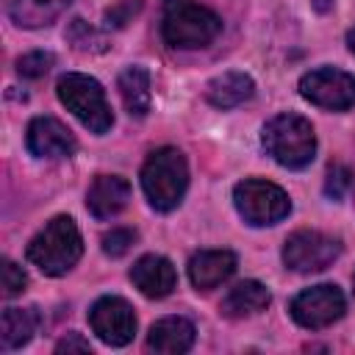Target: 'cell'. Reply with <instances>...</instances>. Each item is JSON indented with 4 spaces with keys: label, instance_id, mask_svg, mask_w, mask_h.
I'll return each mask as SVG.
<instances>
[{
    "label": "cell",
    "instance_id": "obj_1",
    "mask_svg": "<svg viewBox=\"0 0 355 355\" xmlns=\"http://www.w3.org/2000/svg\"><path fill=\"white\" fill-rule=\"evenodd\" d=\"M28 261L47 277L67 275L83 255V239L72 216L50 219L28 244Z\"/></svg>",
    "mask_w": 355,
    "mask_h": 355
},
{
    "label": "cell",
    "instance_id": "obj_2",
    "mask_svg": "<svg viewBox=\"0 0 355 355\" xmlns=\"http://www.w3.org/2000/svg\"><path fill=\"white\" fill-rule=\"evenodd\" d=\"M222 31V19L208 6L194 0H164L161 17V36L169 47L194 50L208 47Z\"/></svg>",
    "mask_w": 355,
    "mask_h": 355
},
{
    "label": "cell",
    "instance_id": "obj_3",
    "mask_svg": "<svg viewBox=\"0 0 355 355\" xmlns=\"http://www.w3.org/2000/svg\"><path fill=\"white\" fill-rule=\"evenodd\" d=\"M141 189L155 211H172L180 205L189 189V164L178 147H161L150 153L141 166Z\"/></svg>",
    "mask_w": 355,
    "mask_h": 355
},
{
    "label": "cell",
    "instance_id": "obj_4",
    "mask_svg": "<svg viewBox=\"0 0 355 355\" xmlns=\"http://www.w3.org/2000/svg\"><path fill=\"white\" fill-rule=\"evenodd\" d=\"M261 144L286 169H302L316 155V133L300 114H277L263 125Z\"/></svg>",
    "mask_w": 355,
    "mask_h": 355
},
{
    "label": "cell",
    "instance_id": "obj_5",
    "mask_svg": "<svg viewBox=\"0 0 355 355\" xmlns=\"http://www.w3.org/2000/svg\"><path fill=\"white\" fill-rule=\"evenodd\" d=\"M55 94H58L61 105H67V111H72L92 133L100 136V133L111 130L114 114H111V105L105 100L100 80H94L83 72H67L58 78Z\"/></svg>",
    "mask_w": 355,
    "mask_h": 355
},
{
    "label": "cell",
    "instance_id": "obj_6",
    "mask_svg": "<svg viewBox=\"0 0 355 355\" xmlns=\"http://www.w3.org/2000/svg\"><path fill=\"white\" fill-rule=\"evenodd\" d=\"M233 205H236L239 216L252 227L277 225L291 211L288 194L277 183H269V180H261V178H247V180L236 183Z\"/></svg>",
    "mask_w": 355,
    "mask_h": 355
},
{
    "label": "cell",
    "instance_id": "obj_7",
    "mask_svg": "<svg viewBox=\"0 0 355 355\" xmlns=\"http://www.w3.org/2000/svg\"><path fill=\"white\" fill-rule=\"evenodd\" d=\"M341 255V241L336 236H327L322 230H297L283 244V263L291 272L311 275L333 266V261Z\"/></svg>",
    "mask_w": 355,
    "mask_h": 355
},
{
    "label": "cell",
    "instance_id": "obj_8",
    "mask_svg": "<svg viewBox=\"0 0 355 355\" xmlns=\"http://www.w3.org/2000/svg\"><path fill=\"white\" fill-rule=\"evenodd\" d=\"M300 94L327 111H349L355 105V75L336 69V67H319L300 78Z\"/></svg>",
    "mask_w": 355,
    "mask_h": 355
},
{
    "label": "cell",
    "instance_id": "obj_9",
    "mask_svg": "<svg viewBox=\"0 0 355 355\" xmlns=\"http://www.w3.org/2000/svg\"><path fill=\"white\" fill-rule=\"evenodd\" d=\"M291 319L300 324V327H308V330H322L333 322H338L347 311V300L341 294L338 286L333 283H319V286H311L305 291H300L291 305Z\"/></svg>",
    "mask_w": 355,
    "mask_h": 355
},
{
    "label": "cell",
    "instance_id": "obj_10",
    "mask_svg": "<svg viewBox=\"0 0 355 355\" xmlns=\"http://www.w3.org/2000/svg\"><path fill=\"white\" fill-rule=\"evenodd\" d=\"M92 333L108 347H125L136 336V313L122 297H100L89 311Z\"/></svg>",
    "mask_w": 355,
    "mask_h": 355
},
{
    "label": "cell",
    "instance_id": "obj_11",
    "mask_svg": "<svg viewBox=\"0 0 355 355\" xmlns=\"http://www.w3.org/2000/svg\"><path fill=\"white\" fill-rule=\"evenodd\" d=\"M25 144L36 158H69L75 153L72 130L55 116H36L25 130Z\"/></svg>",
    "mask_w": 355,
    "mask_h": 355
},
{
    "label": "cell",
    "instance_id": "obj_12",
    "mask_svg": "<svg viewBox=\"0 0 355 355\" xmlns=\"http://www.w3.org/2000/svg\"><path fill=\"white\" fill-rule=\"evenodd\" d=\"M130 280L144 297L164 300V297H169L175 291L178 272L164 255H141L130 269Z\"/></svg>",
    "mask_w": 355,
    "mask_h": 355
},
{
    "label": "cell",
    "instance_id": "obj_13",
    "mask_svg": "<svg viewBox=\"0 0 355 355\" xmlns=\"http://www.w3.org/2000/svg\"><path fill=\"white\" fill-rule=\"evenodd\" d=\"M130 200V183L119 175H97L86 191V208L94 219L116 216Z\"/></svg>",
    "mask_w": 355,
    "mask_h": 355
},
{
    "label": "cell",
    "instance_id": "obj_14",
    "mask_svg": "<svg viewBox=\"0 0 355 355\" xmlns=\"http://www.w3.org/2000/svg\"><path fill=\"white\" fill-rule=\"evenodd\" d=\"M236 263L230 250H202L189 261V280L197 291H211L236 272Z\"/></svg>",
    "mask_w": 355,
    "mask_h": 355
},
{
    "label": "cell",
    "instance_id": "obj_15",
    "mask_svg": "<svg viewBox=\"0 0 355 355\" xmlns=\"http://www.w3.org/2000/svg\"><path fill=\"white\" fill-rule=\"evenodd\" d=\"M194 344V324L183 316H164L147 333V347L158 355H180Z\"/></svg>",
    "mask_w": 355,
    "mask_h": 355
},
{
    "label": "cell",
    "instance_id": "obj_16",
    "mask_svg": "<svg viewBox=\"0 0 355 355\" xmlns=\"http://www.w3.org/2000/svg\"><path fill=\"white\" fill-rule=\"evenodd\" d=\"M269 302H272V294H269V288L263 283H258V280H241V283H236L225 294L219 311L225 316H230V319H244V316H255V313L266 311Z\"/></svg>",
    "mask_w": 355,
    "mask_h": 355
},
{
    "label": "cell",
    "instance_id": "obj_17",
    "mask_svg": "<svg viewBox=\"0 0 355 355\" xmlns=\"http://www.w3.org/2000/svg\"><path fill=\"white\" fill-rule=\"evenodd\" d=\"M252 92H255V83H252V78L247 75V72H222V75H216L214 80H208V86H205V100L211 103V105H216V108H236V105H241V103H247L250 97H252Z\"/></svg>",
    "mask_w": 355,
    "mask_h": 355
},
{
    "label": "cell",
    "instance_id": "obj_18",
    "mask_svg": "<svg viewBox=\"0 0 355 355\" xmlns=\"http://www.w3.org/2000/svg\"><path fill=\"white\" fill-rule=\"evenodd\" d=\"M116 86H119V94H122V103H125L128 114L139 116V119L147 116L150 97H153L150 94V72L144 67H139V64H130V67H125L119 72Z\"/></svg>",
    "mask_w": 355,
    "mask_h": 355
},
{
    "label": "cell",
    "instance_id": "obj_19",
    "mask_svg": "<svg viewBox=\"0 0 355 355\" xmlns=\"http://www.w3.org/2000/svg\"><path fill=\"white\" fill-rule=\"evenodd\" d=\"M39 327V313L33 308H6L0 322V347L6 352L25 347Z\"/></svg>",
    "mask_w": 355,
    "mask_h": 355
},
{
    "label": "cell",
    "instance_id": "obj_20",
    "mask_svg": "<svg viewBox=\"0 0 355 355\" xmlns=\"http://www.w3.org/2000/svg\"><path fill=\"white\" fill-rule=\"evenodd\" d=\"M72 0H8V17L19 28H44L61 17Z\"/></svg>",
    "mask_w": 355,
    "mask_h": 355
},
{
    "label": "cell",
    "instance_id": "obj_21",
    "mask_svg": "<svg viewBox=\"0 0 355 355\" xmlns=\"http://www.w3.org/2000/svg\"><path fill=\"white\" fill-rule=\"evenodd\" d=\"M53 53H44V50H33V53H25L22 58H17V72L22 78H42L47 75V69L53 67Z\"/></svg>",
    "mask_w": 355,
    "mask_h": 355
},
{
    "label": "cell",
    "instance_id": "obj_22",
    "mask_svg": "<svg viewBox=\"0 0 355 355\" xmlns=\"http://www.w3.org/2000/svg\"><path fill=\"white\" fill-rule=\"evenodd\" d=\"M136 239H139L136 230H130V227H114V230H108L103 236V252L111 255V258H119V255H125L133 247Z\"/></svg>",
    "mask_w": 355,
    "mask_h": 355
},
{
    "label": "cell",
    "instance_id": "obj_23",
    "mask_svg": "<svg viewBox=\"0 0 355 355\" xmlns=\"http://www.w3.org/2000/svg\"><path fill=\"white\" fill-rule=\"evenodd\" d=\"M349 186H352V172L344 164H333L327 169V178H324V194L330 200H341Z\"/></svg>",
    "mask_w": 355,
    "mask_h": 355
},
{
    "label": "cell",
    "instance_id": "obj_24",
    "mask_svg": "<svg viewBox=\"0 0 355 355\" xmlns=\"http://www.w3.org/2000/svg\"><path fill=\"white\" fill-rule=\"evenodd\" d=\"M25 286H28V277H25V272L14 263V261H3V297L6 300H11V297H17V294H22L25 291Z\"/></svg>",
    "mask_w": 355,
    "mask_h": 355
},
{
    "label": "cell",
    "instance_id": "obj_25",
    "mask_svg": "<svg viewBox=\"0 0 355 355\" xmlns=\"http://www.w3.org/2000/svg\"><path fill=\"white\" fill-rule=\"evenodd\" d=\"M139 11H141V0H122V3H116V6H111V8L105 11V22L114 25V28H122V25H128V22L133 19V14H139Z\"/></svg>",
    "mask_w": 355,
    "mask_h": 355
},
{
    "label": "cell",
    "instance_id": "obj_26",
    "mask_svg": "<svg viewBox=\"0 0 355 355\" xmlns=\"http://www.w3.org/2000/svg\"><path fill=\"white\" fill-rule=\"evenodd\" d=\"M55 352H89V341L80 338L78 333H69L55 344Z\"/></svg>",
    "mask_w": 355,
    "mask_h": 355
},
{
    "label": "cell",
    "instance_id": "obj_27",
    "mask_svg": "<svg viewBox=\"0 0 355 355\" xmlns=\"http://www.w3.org/2000/svg\"><path fill=\"white\" fill-rule=\"evenodd\" d=\"M333 3H336V0H311L313 11H319V14H327V11L333 8Z\"/></svg>",
    "mask_w": 355,
    "mask_h": 355
},
{
    "label": "cell",
    "instance_id": "obj_28",
    "mask_svg": "<svg viewBox=\"0 0 355 355\" xmlns=\"http://www.w3.org/2000/svg\"><path fill=\"white\" fill-rule=\"evenodd\" d=\"M347 47H349V53L355 55V28L347 31Z\"/></svg>",
    "mask_w": 355,
    "mask_h": 355
},
{
    "label": "cell",
    "instance_id": "obj_29",
    "mask_svg": "<svg viewBox=\"0 0 355 355\" xmlns=\"http://www.w3.org/2000/svg\"><path fill=\"white\" fill-rule=\"evenodd\" d=\"M352 291H355V275H352Z\"/></svg>",
    "mask_w": 355,
    "mask_h": 355
}]
</instances>
